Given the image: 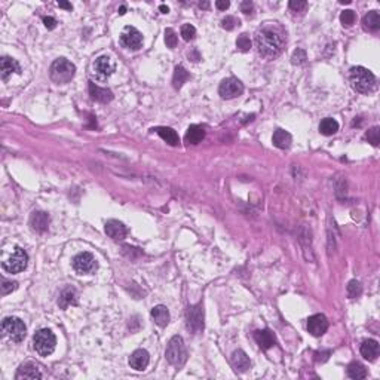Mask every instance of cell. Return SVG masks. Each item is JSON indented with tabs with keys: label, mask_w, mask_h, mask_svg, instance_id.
<instances>
[{
	"label": "cell",
	"mask_w": 380,
	"mask_h": 380,
	"mask_svg": "<svg viewBox=\"0 0 380 380\" xmlns=\"http://www.w3.org/2000/svg\"><path fill=\"white\" fill-rule=\"evenodd\" d=\"M285 46L284 30L278 26H264L256 34V48L258 54L268 60L281 55Z\"/></svg>",
	"instance_id": "cell-1"
},
{
	"label": "cell",
	"mask_w": 380,
	"mask_h": 380,
	"mask_svg": "<svg viewBox=\"0 0 380 380\" xmlns=\"http://www.w3.org/2000/svg\"><path fill=\"white\" fill-rule=\"evenodd\" d=\"M349 80H350L352 88L360 94H372L378 86L376 76L368 68L361 67V66H356V67L350 68Z\"/></svg>",
	"instance_id": "cell-2"
},
{
	"label": "cell",
	"mask_w": 380,
	"mask_h": 380,
	"mask_svg": "<svg viewBox=\"0 0 380 380\" xmlns=\"http://www.w3.org/2000/svg\"><path fill=\"white\" fill-rule=\"evenodd\" d=\"M76 74V66L66 60V58H58L50 64L49 68V78L52 82L62 85V84H68Z\"/></svg>",
	"instance_id": "cell-3"
},
{
	"label": "cell",
	"mask_w": 380,
	"mask_h": 380,
	"mask_svg": "<svg viewBox=\"0 0 380 380\" xmlns=\"http://www.w3.org/2000/svg\"><path fill=\"white\" fill-rule=\"evenodd\" d=\"M165 356L168 360V362L177 368H182L186 361H188V349L186 344L183 342V338L180 336H174L166 346V352Z\"/></svg>",
	"instance_id": "cell-4"
},
{
	"label": "cell",
	"mask_w": 380,
	"mask_h": 380,
	"mask_svg": "<svg viewBox=\"0 0 380 380\" xmlns=\"http://www.w3.org/2000/svg\"><path fill=\"white\" fill-rule=\"evenodd\" d=\"M2 332L4 337H8L14 343H21L26 338L27 328L22 320L16 316H6L2 321Z\"/></svg>",
	"instance_id": "cell-5"
},
{
	"label": "cell",
	"mask_w": 380,
	"mask_h": 380,
	"mask_svg": "<svg viewBox=\"0 0 380 380\" xmlns=\"http://www.w3.org/2000/svg\"><path fill=\"white\" fill-rule=\"evenodd\" d=\"M55 344H56V338L54 336V332L48 328L39 330L33 337V346L34 350L40 355V356H48L55 350Z\"/></svg>",
	"instance_id": "cell-6"
},
{
	"label": "cell",
	"mask_w": 380,
	"mask_h": 380,
	"mask_svg": "<svg viewBox=\"0 0 380 380\" xmlns=\"http://www.w3.org/2000/svg\"><path fill=\"white\" fill-rule=\"evenodd\" d=\"M28 256L21 246H15L14 252L2 263V268L8 274H20L27 268Z\"/></svg>",
	"instance_id": "cell-7"
},
{
	"label": "cell",
	"mask_w": 380,
	"mask_h": 380,
	"mask_svg": "<svg viewBox=\"0 0 380 380\" xmlns=\"http://www.w3.org/2000/svg\"><path fill=\"white\" fill-rule=\"evenodd\" d=\"M114 72V61L107 56H98L92 62V76L100 82H106Z\"/></svg>",
	"instance_id": "cell-8"
},
{
	"label": "cell",
	"mask_w": 380,
	"mask_h": 380,
	"mask_svg": "<svg viewBox=\"0 0 380 380\" xmlns=\"http://www.w3.org/2000/svg\"><path fill=\"white\" fill-rule=\"evenodd\" d=\"M186 327L193 334H199V332H204V306H202V303L190 306L188 309Z\"/></svg>",
	"instance_id": "cell-9"
},
{
	"label": "cell",
	"mask_w": 380,
	"mask_h": 380,
	"mask_svg": "<svg viewBox=\"0 0 380 380\" xmlns=\"http://www.w3.org/2000/svg\"><path fill=\"white\" fill-rule=\"evenodd\" d=\"M98 264L91 252H80L73 258V269L79 275H88L96 270Z\"/></svg>",
	"instance_id": "cell-10"
},
{
	"label": "cell",
	"mask_w": 380,
	"mask_h": 380,
	"mask_svg": "<svg viewBox=\"0 0 380 380\" xmlns=\"http://www.w3.org/2000/svg\"><path fill=\"white\" fill-rule=\"evenodd\" d=\"M120 44L126 49L137 50L142 46V34L136 27L126 26L120 33Z\"/></svg>",
	"instance_id": "cell-11"
},
{
	"label": "cell",
	"mask_w": 380,
	"mask_h": 380,
	"mask_svg": "<svg viewBox=\"0 0 380 380\" xmlns=\"http://www.w3.org/2000/svg\"><path fill=\"white\" fill-rule=\"evenodd\" d=\"M242 92H244V85L236 78H228V79H224L220 84V88H218V94L224 100L236 98L239 95H242Z\"/></svg>",
	"instance_id": "cell-12"
},
{
	"label": "cell",
	"mask_w": 380,
	"mask_h": 380,
	"mask_svg": "<svg viewBox=\"0 0 380 380\" xmlns=\"http://www.w3.org/2000/svg\"><path fill=\"white\" fill-rule=\"evenodd\" d=\"M328 330V320L322 314H316L309 316L308 320V332L314 337H321L324 332Z\"/></svg>",
	"instance_id": "cell-13"
},
{
	"label": "cell",
	"mask_w": 380,
	"mask_h": 380,
	"mask_svg": "<svg viewBox=\"0 0 380 380\" xmlns=\"http://www.w3.org/2000/svg\"><path fill=\"white\" fill-rule=\"evenodd\" d=\"M0 73H2V79L8 80L12 74H20L21 67L16 60H14L10 56H3L0 60Z\"/></svg>",
	"instance_id": "cell-14"
},
{
	"label": "cell",
	"mask_w": 380,
	"mask_h": 380,
	"mask_svg": "<svg viewBox=\"0 0 380 380\" xmlns=\"http://www.w3.org/2000/svg\"><path fill=\"white\" fill-rule=\"evenodd\" d=\"M148 361H150V355L146 349H137L130 356V366L131 368L137 372H142L148 366Z\"/></svg>",
	"instance_id": "cell-15"
},
{
	"label": "cell",
	"mask_w": 380,
	"mask_h": 380,
	"mask_svg": "<svg viewBox=\"0 0 380 380\" xmlns=\"http://www.w3.org/2000/svg\"><path fill=\"white\" fill-rule=\"evenodd\" d=\"M42 378H44V376H42V373L39 372L38 366H36V364H33V362H26V364H22V366L18 368L16 374H15V379L16 380L42 379Z\"/></svg>",
	"instance_id": "cell-16"
},
{
	"label": "cell",
	"mask_w": 380,
	"mask_h": 380,
	"mask_svg": "<svg viewBox=\"0 0 380 380\" xmlns=\"http://www.w3.org/2000/svg\"><path fill=\"white\" fill-rule=\"evenodd\" d=\"M106 234L107 236H110L114 240H122L126 236V228L124 226V223L118 222V220H108L106 223Z\"/></svg>",
	"instance_id": "cell-17"
},
{
	"label": "cell",
	"mask_w": 380,
	"mask_h": 380,
	"mask_svg": "<svg viewBox=\"0 0 380 380\" xmlns=\"http://www.w3.org/2000/svg\"><path fill=\"white\" fill-rule=\"evenodd\" d=\"M30 226L34 232L44 234L49 226V216L44 211H34L30 217Z\"/></svg>",
	"instance_id": "cell-18"
},
{
	"label": "cell",
	"mask_w": 380,
	"mask_h": 380,
	"mask_svg": "<svg viewBox=\"0 0 380 380\" xmlns=\"http://www.w3.org/2000/svg\"><path fill=\"white\" fill-rule=\"evenodd\" d=\"M232 366H234L236 373H245L251 368V361H250L248 355L244 350L238 349L232 355Z\"/></svg>",
	"instance_id": "cell-19"
},
{
	"label": "cell",
	"mask_w": 380,
	"mask_h": 380,
	"mask_svg": "<svg viewBox=\"0 0 380 380\" xmlns=\"http://www.w3.org/2000/svg\"><path fill=\"white\" fill-rule=\"evenodd\" d=\"M90 95L96 102H110L113 100V92L107 88H101L94 82H90Z\"/></svg>",
	"instance_id": "cell-20"
},
{
	"label": "cell",
	"mask_w": 380,
	"mask_h": 380,
	"mask_svg": "<svg viewBox=\"0 0 380 380\" xmlns=\"http://www.w3.org/2000/svg\"><path fill=\"white\" fill-rule=\"evenodd\" d=\"M152 318H153L154 324L159 326V327H166L170 324V320H171L170 310L164 304H158L152 309Z\"/></svg>",
	"instance_id": "cell-21"
},
{
	"label": "cell",
	"mask_w": 380,
	"mask_h": 380,
	"mask_svg": "<svg viewBox=\"0 0 380 380\" xmlns=\"http://www.w3.org/2000/svg\"><path fill=\"white\" fill-rule=\"evenodd\" d=\"M361 355L367 361H376L379 356V342L374 338H368L361 344Z\"/></svg>",
	"instance_id": "cell-22"
},
{
	"label": "cell",
	"mask_w": 380,
	"mask_h": 380,
	"mask_svg": "<svg viewBox=\"0 0 380 380\" xmlns=\"http://www.w3.org/2000/svg\"><path fill=\"white\" fill-rule=\"evenodd\" d=\"M72 304H78V291L73 286H68L61 291L58 297V306L61 309H67Z\"/></svg>",
	"instance_id": "cell-23"
},
{
	"label": "cell",
	"mask_w": 380,
	"mask_h": 380,
	"mask_svg": "<svg viewBox=\"0 0 380 380\" xmlns=\"http://www.w3.org/2000/svg\"><path fill=\"white\" fill-rule=\"evenodd\" d=\"M254 338L257 342V344L263 349L268 350L275 344V336L270 330H258L254 332Z\"/></svg>",
	"instance_id": "cell-24"
},
{
	"label": "cell",
	"mask_w": 380,
	"mask_h": 380,
	"mask_svg": "<svg viewBox=\"0 0 380 380\" xmlns=\"http://www.w3.org/2000/svg\"><path fill=\"white\" fill-rule=\"evenodd\" d=\"M153 131H156L158 132V136L164 140V142H166L170 146H178L180 144V137H178V134L172 130V128H168V126H159V128H156V130H153Z\"/></svg>",
	"instance_id": "cell-25"
},
{
	"label": "cell",
	"mask_w": 380,
	"mask_h": 380,
	"mask_svg": "<svg viewBox=\"0 0 380 380\" xmlns=\"http://www.w3.org/2000/svg\"><path fill=\"white\" fill-rule=\"evenodd\" d=\"M205 138V130L199 125H190L186 132V142L189 144H199Z\"/></svg>",
	"instance_id": "cell-26"
},
{
	"label": "cell",
	"mask_w": 380,
	"mask_h": 380,
	"mask_svg": "<svg viewBox=\"0 0 380 380\" xmlns=\"http://www.w3.org/2000/svg\"><path fill=\"white\" fill-rule=\"evenodd\" d=\"M190 79L189 72L183 67V66H177L174 70V78H172V84L176 90H180L188 80Z\"/></svg>",
	"instance_id": "cell-27"
},
{
	"label": "cell",
	"mask_w": 380,
	"mask_h": 380,
	"mask_svg": "<svg viewBox=\"0 0 380 380\" xmlns=\"http://www.w3.org/2000/svg\"><path fill=\"white\" fill-rule=\"evenodd\" d=\"M291 134L286 132L284 130H276L274 134V146H276L278 148H288L291 146Z\"/></svg>",
	"instance_id": "cell-28"
},
{
	"label": "cell",
	"mask_w": 380,
	"mask_h": 380,
	"mask_svg": "<svg viewBox=\"0 0 380 380\" xmlns=\"http://www.w3.org/2000/svg\"><path fill=\"white\" fill-rule=\"evenodd\" d=\"M362 24L368 30H379L380 28V14L378 10H370L364 18H362Z\"/></svg>",
	"instance_id": "cell-29"
},
{
	"label": "cell",
	"mask_w": 380,
	"mask_h": 380,
	"mask_svg": "<svg viewBox=\"0 0 380 380\" xmlns=\"http://www.w3.org/2000/svg\"><path fill=\"white\" fill-rule=\"evenodd\" d=\"M338 131V124H337V120H334L332 118H326V119H322L321 120V124H320V132L322 134V136H332V134H336Z\"/></svg>",
	"instance_id": "cell-30"
},
{
	"label": "cell",
	"mask_w": 380,
	"mask_h": 380,
	"mask_svg": "<svg viewBox=\"0 0 380 380\" xmlns=\"http://www.w3.org/2000/svg\"><path fill=\"white\" fill-rule=\"evenodd\" d=\"M348 376L350 379L360 380V379H366L367 378V368L360 364V362H352L349 367H348Z\"/></svg>",
	"instance_id": "cell-31"
},
{
	"label": "cell",
	"mask_w": 380,
	"mask_h": 380,
	"mask_svg": "<svg viewBox=\"0 0 380 380\" xmlns=\"http://www.w3.org/2000/svg\"><path fill=\"white\" fill-rule=\"evenodd\" d=\"M346 291H348V296L350 298H356V297H360L362 294V285L360 284L358 281L352 280V281H349Z\"/></svg>",
	"instance_id": "cell-32"
},
{
	"label": "cell",
	"mask_w": 380,
	"mask_h": 380,
	"mask_svg": "<svg viewBox=\"0 0 380 380\" xmlns=\"http://www.w3.org/2000/svg\"><path fill=\"white\" fill-rule=\"evenodd\" d=\"M355 20H356V15H355V12H354V10H350V9L343 10V12L340 14V22H342L344 27H350V26H354Z\"/></svg>",
	"instance_id": "cell-33"
},
{
	"label": "cell",
	"mask_w": 380,
	"mask_h": 380,
	"mask_svg": "<svg viewBox=\"0 0 380 380\" xmlns=\"http://www.w3.org/2000/svg\"><path fill=\"white\" fill-rule=\"evenodd\" d=\"M239 26H240V21L235 16H232V15H228L226 18L222 20V27L228 32H232L234 28H236Z\"/></svg>",
	"instance_id": "cell-34"
},
{
	"label": "cell",
	"mask_w": 380,
	"mask_h": 380,
	"mask_svg": "<svg viewBox=\"0 0 380 380\" xmlns=\"http://www.w3.org/2000/svg\"><path fill=\"white\" fill-rule=\"evenodd\" d=\"M236 48L240 52H248L251 49V40L246 33H242L236 39Z\"/></svg>",
	"instance_id": "cell-35"
},
{
	"label": "cell",
	"mask_w": 380,
	"mask_h": 380,
	"mask_svg": "<svg viewBox=\"0 0 380 380\" xmlns=\"http://www.w3.org/2000/svg\"><path fill=\"white\" fill-rule=\"evenodd\" d=\"M177 42H178L177 33L172 28H166L165 30V44H166V46L174 49V48L177 46Z\"/></svg>",
	"instance_id": "cell-36"
},
{
	"label": "cell",
	"mask_w": 380,
	"mask_h": 380,
	"mask_svg": "<svg viewBox=\"0 0 380 380\" xmlns=\"http://www.w3.org/2000/svg\"><path fill=\"white\" fill-rule=\"evenodd\" d=\"M306 60H308V56H306V50H303V49L297 48V49L292 52V56H291V62H292V64L300 66V64H304V62H306Z\"/></svg>",
	"instance_id": "cell-37"
},
{
	"label": "cell",
	"mask_w": 380,
	"mask_h": 380,
	"mask_svg": "<svg viewBox=\"0 0 380 380\" xmlns=\"http://www.w3.org/2000/svg\"><path fill=\"white\" fill-rule=\"evenodd\" d=\"M180 33H182V36H183V39H184L186 42H190V40H193L194 36H196V28H194L192 24H184V26H182Z\"/></svg>",
	"instance_id": "cell-38"
},
{
	"label": "cell",
	"mask_w": 380,
	"mask_h": 380,
	"mask_svg": "<svg viewBox=\"0 0 380 380\" xmlns=\"http://www.w3.org/2000/svg\"><path fill=\"white\" fill-rule=\"evenodd\" d=\"M366 138L368 140V142H372L373 146H379L380 142V130L379 126H373L372 130L367 131Z\"/></svg>",
	"instance_id": "cell-39"
},
{
	"label": "cell",
	"mask_w": 380,
	"mask_h": 380,
	"mask_svg": "<svg viewBox=\"0 0 380 380\" xmlns=\"http://www.w3.org/2000/svg\"><path fill=\"white\" fill-rule=\"evenodd\" d=\"M18 288V282H15V281H9V280H6V278H2V294H9V292H12V291H15Z\"/></svg>",
	"instance_id": "cell-40"
},
{
	"label": "cell",
	"mask_w": 380,
	"mask_h": 380,
	"mask_svg": "<svg viewBox=\"0 0 380 380\" xmlns=\"http://www.w3.org/2000/svg\"><path fill=\"white\" fill-rule=\"evenodd\" d=\"M288 6H290V9H291L292 12H300V14H303L304 9L308 8V2H304V0H291V2L288 3Z\"/></svg>",
	"instance_id": "cell-41"
},
{
	"label": "cell",
	"mask_w": 380,
	"mask_h": 380,
	"mask_svg": "<svg viewBox=\"0 0 380 380\" xmlns=\"http://www.w3.org/2000/svg\"><path fill=\"white\" fill-rule=\"evenodd\" d=\"M332 355V350H321V352H316L315 354V361L316 362H326Z\"/></svg>",
	"instance_id": "cell-42"
},
{
	"label": "cell",
	"mask_w": 380,
	"mask_h": 380,
	"mask_svg": "<svg viewBox=\"0 0 380 380\" xmlns=\"http://www.w3.org/2000/svg\"><path fill=\"white\" fill-rule=\"evenodd\" d=\"M44 24H45V27H46L48 30H54L55 27H56V20L55 18H52V16H44Z\"/></svg>",
	"instance_id": "cell-43"
},
{
	"label": "cell",
	"mask_w": 380,
	"mask_h": 380,
	"mask_svg": "<svg viewBox=\"0 0 380 380\" xmlns=\"http://www.w3.org/2000/svg\"><path fill=\"white\" fill-rule=\"evenodd\" d=\"M240 10H242L245 15H250L251 10H252V2H250V0L242 2V3H240Z\"/></svg>",
	"instance_id": "cell-44"
},
{
	"label": "cell",
	"mask_w": 380,
	"mask_h": 380,
	"mask_svg": "<svg viewBox=\"0 0 380 380\" xmlns=\"http://www.w3.org/2000/svg\"><path fill=\"white\" fill-rule=\"evenodd\" d=\"M216 6H217L218 10H226V9L230 6V2H229V0H217V2H216Z\"/></svg>",
	"instance_id": "cell-45"
},
{
	"label": "cell",
	"mask_w": 380,
	"mask_h": 380,
	"mask_svg": "<svg viewBox=\"0 0 380 380\" xmlns=\"http://www.w3.org/2000/svg\"><path fill=\"white\" fill-rule=\"evenodd\" d=\"M189 58L192 60V61H194V62H196V61H199V60H200V55H199V52H198L196 49H193L192 52H189Z\"/></svg>",
	"instance_id": "cell-46"
},
{
	"label": "cell",
	"mask_w": 380,
	"mask_h": 380,
	"mask_svg": "<svg viewBox=\"0 0 380 380\" xmlns=\"http://www.w3.org/2000/svg\"><path fill=\"white\" fill-rule=\"evenodd\" d=\"M58 6L60 8H64V9H68V10H72V3H68V2H58Z\"/></svg>",
	"instance_id": "cell-47"
},
{
	"label": "cell",
	"mask_w": 380,
	"mask_h": 380,
	"mask_svg": "<svg viewBox=\"0 0 380 380\" xmlns=\"http://www.w3.org/2000/svg\"><path fill=\"white\" fill-rule=\"evenodd\" d=\"M199 8L200 9H208L210 8V2H199Z\"/></svg>",
	"instance_id": "cell-48"
},
{
	"label": "cell",
	"mask_w": 380,
	"mask_h": 380,
	"mask_svg": "<svg viewBox=\"0 0 380 380\" xmlns=\"http://www.w3.org/2000/svg\"><path fill=\"white\" fill-rule=\"evenodd\" d=\"M159 10H160L162 14H168V12H170V8L165 6V4H160V6H159Z\"/></svg>",
	"instance_id": "cell-49"
},
{
	"label": "cell",
	"mask_w": 380,
	"mask_h": 380,
	"mask_svg": "<svg viewBox=\"0 0 380 380\" xmlns=\"http://www.w3.org/2000/svg\"><path fill=\"white\" fill-rule=\"evenodd\" d=\"M125 12H126V6H120V9H119V14H120V15H124Z\"/></svg>",
	"instance_id": "cell-50"
}]
</instances>
